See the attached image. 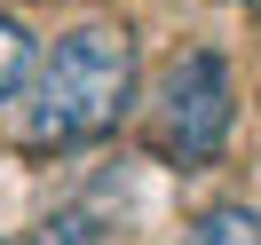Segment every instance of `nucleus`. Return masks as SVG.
<instances>
[{"instance_id": "obj_1", "label": "nucleus", "mask_w": 261, "mask_h": 245, "mask_svg": "<svg viewBox=\"0 0 261 245\" xmlns=\"http://www.w3.org/2000/svg\"><path fill=\"white\" fill-rule=\"evenodd\" d=\"M135 103V40L111 32V24H80V32L56 40V56L40 64V87H32V134L40 150H71V143H95L127 119Z\"/></svg>"}, {"instance_id": "obj_2", "label": "nucleus", "mask_w": 261, "mask_h": 245, "mask_svg": "<svg viewBox=\"0 0 261 245\" xmlns=\"http://www.w3.org/2000/svg\"><path fill=\"white\" fill-rule=\"evenodd\" d=\"M229 119H238V87H229V64L214 48H190L166 64L159 79V150L174 166H214L229 143Z\"/></svg>"}, {"instance_id": "obj_3", "label": "nucleus", "mask_w": 261, "mask_h": 245, "mask_svg": "<svg viewBox=\"0 0 261 245\" xmlns=\"http://www.w3.org/2000/svg\"><path fill=\"white\" fill-rule=\"evenodd\" d=\"M182 245H261V213L253 206H206L182 229Z\"/></svg>"}, {"instance_id": "obj_4", "label": "nucleus", "mask_w": 261, "mask_h": 245, "mask_svg": "<svg viewBox=\"0 0 261 245\" xmlns=\"http://www.w3.org/2000/svg\"><path fill=\"white\" fill-rule=\"evenodd\" d=\"M32 71H40V48H32V32H24V24L8 16V8H0V103H16Z\"/></svg>"}, {"instance_id": "obj_5", "label": "nucleus", "mask_w": 261, "mask_h": 245, "mask_svg": "<svg viewBox=\"0 0 261 245\" xmlns=\"http://www.w3.org/2000/svg\"><path fill=\"white\" fill-rule=\"evenodd\" d=\"M8 245H56V237H48V229H40V237H8Z\"/></svg>"}, {"instance_id": "obj_6", "label": "nucleus", "mask_w": 261, "mask_h": 245, "mask_svg": "<svg viewBox=\"0 0 261 245\" xmlns=\"http://www.w3.org/2000/svg\"><path fill=\"white\" fill-rule=\"evenodd\" d=\"M238 8H253V16H261V0H238Z\"/></svg>"}]
</instances>
